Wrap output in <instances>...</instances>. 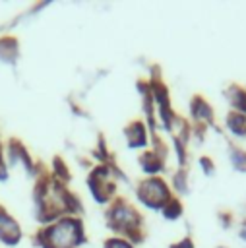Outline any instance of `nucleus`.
Segmentation results:
<instances>
[{"instance_id":"f03ea898","label":"nucleus","mask_w":246,"mask_h":248,"mask_svg":"<svg viewBox=\"0 0 246 248\" xmlns=\"http://www.w3.org/2000/svg\"><path fill=\"white\" fill-rule=\"evenodd\" d=\"M227 124L236 136H244L246 134V120H244V116H240V112H231L227 116Z\"/></svg>"},{"instance_id":"f257e3e1","label":"nucleus","mask_w":246,"mask_h":248,"mask_svg":"<svg viewBox=\"0 0 246 248\" xmlns=\"http://www.w3.org/2000/svg\"><path fill=\"white\" fill-rule=\"evenodd\" d=\"M76 225L74 223H62L50 232V240L56 242V248H66L76 240Z\"/></svg>"},{"instance_id":"20e7f679","label":"nucleus","mask_w":246,"mask_h":248,"mask_svg":"<svg viewBox=\"0 0 246 248\" xmlns=\"http://www.w3.org/2000/svg\"><path fill=\"white\" fill-rule=\"evenodd\" d=\"M240 236H242V238L246 240V223H244V225L240 227Z\"/></svg>"},{"instance_id":"7ed1b4c3","label":"nucleus","mask_w":246,"mask_h":248,"mask_svg":"<svg viewBox=\"0 0 246 248\" xmlns=\"http://www.w3.org/2000/svg\"><path fill=\"white\" fill-rule=\"evenodd\" d=\"M232 103H234L236 108H240L242 112H246V93H244V91H238L236 97L232 99Z\"/></svg>"}]
</instances>
